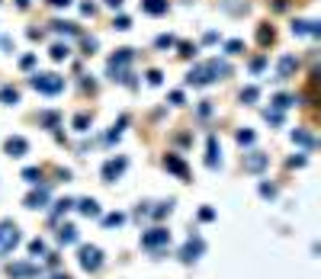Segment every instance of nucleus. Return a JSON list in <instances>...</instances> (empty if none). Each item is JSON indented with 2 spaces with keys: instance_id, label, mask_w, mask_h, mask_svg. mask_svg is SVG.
Wrapping results in <instances>:
<instances>
[{
  "instance_id": "1",
  "label": "nucleus",
  "mask_w": 321,
  "mask_h": 279,
  "mask_svg": "<svg viewBox=\"0 0 321 279\" xmlns=\"http://www.w3.org/2000/svg\"><path fill=\"white\" fill-rule=\"evenodd\" d=\"M231 74V64L228 61H219V58H209V61H199V64L189 67L186 74V87H209L215 81Z\"/></svg>"
},
{
  "instance_id": "2",
  "label": "nucleus",
  "mask_w": 321,
  "mask_h": 279,
  "mask_svg": "<svg viewBox=\"0 0 321 279\" xmlns=\"http://www.w3.org/2000/svg\"><path fill=\"white\" fill-rule=\"evenodd\" d=\"M135 61V48H116V55L109 58V64H106V74H109V81H119V84H129L132 87V74H129V64Z\"/></svg>"
},
{
  "instance_id": "3",
  "label": "nucleus",
  "mask_w": 321,
  "mask_h": 279,
  "mask_svg": "<svg viewBox=\"0 0 321 279\" xmlns=\"http://www.w3.org/2000/svg\"><path fill=\"white\" fill-rule=\"evenodd\" d=\"M29 87L39 93H45V97H58V93L65 90V77L61 74H51V71H36L29 77Z\"/></svg>"
},
{
  "instance_id": "4",
  "label": "nucleus",
  "mask_w": 321,
  "mask_h": 279,
  "mask_svg": "<svg viewBox=\"0 0 321 279\" xmlns=\"http://www.w3.org/2000/svg\"><path fill=\"white\" fill-rule=\"evenodd\" d=\"M170 247V231L164 228V225H154V228H148L142 234V250H148V254H164V250Z\"/></svg>"
},
{
  "instance_id": "5",
  "label": "nucleus",
  "mask_w": 321,
  "mask_h": 279,
  "mask_svg": "<svg viewBox=\"0 0 321 279\" xmlns=\"http://www.w3.org/2000/svg\"><path fill=\"white\" fill-rule=\"evenodd\" d=\"M77 263H81L84 273H100L103 263H106V257H103V250L97 244H81V247H77Z\"/></svg>"
},
{
  "instance_id": "6",
  "label": "nucleus",
  "mask_w": 321,
  "mask_h": 279,
  "mask_svg": "<svg viewBox=\"0 0 321 279\" xmlns=\"http://www.w3.org/2000/svg\"><path fill=\"white\" fill-rule=\"evenodd\" d=\"M20 241H23V234H20V225L16 222H0V257H10L16 247H20Z\"/></svg>"
},
{
  "instance_id": "7",
  "label": "nucleus",
  "mask_w": 321,
  "mask_h": 279,
  "mask_svg": "<svg viewBox=\"0 0 321 279\" xmlns=\"http://www.w3.org/2000/svg\"><path fill=\"white\" fill-rule=\"evenodd\" d=\"M206 254V241H203V234L199 231H189V238L183 241V247H180V263H196L199 257Z\"/></svg>"
},
{
  "instance_id": "8",
  "label": "nucleus",
  "mask_w": 321,
  "mask_h": 279,
  "mask_svg": "<svg viewBox=\"0 0 321 279\" xmlns=\"http://www.w3.org/2000/svg\"><path fill=\"white\" fill-rule=\"evenodd\" d=\"M4 273L10 279H36L42 269H39V263H32V260H13V263H7Z\"/></svg>"
},
{
  "instance_id": "9",
  "label": "nucleus",
  "mask_w": 321,
  "mask_h": 279,
  "mask_svg": "<svg viewBox=\"0 0 321 279\" xmlns=\"http://www.w3.org/2000/svg\"><path fill=\"white\" fill-rule=\"evenodd\" d=\"M125 167H129V158H125V154H116V158H109L106 164H103V170H100L103 183H116V180L125 173Z\"/></svg>"
},
{
  "instance_id": "10",
  "label": "nucleus",
  "mask_w": 321,
  "mask_h": 279,
  "mask_svg": "<svg viewBox=\"0 0 321 279\" xmlns=\"http://www.w3.org/2000/svg\"><path fill=\"white\" fill-rule=\"evenodd\" d=\"M48 199H51V186L48 183H39V186H32V193L23 199L26 208H48Z\"/></svg>"
},
{
  "instance_id": "11",
  "label": "nucleus",
  "mask_w": 321,
  "mask_h": 279,
  "mask_svg": "<svg viewBox=\"0 0 321 279\" xmlns=\"http://www.w3.org/2000/svg\"><path fill=\"white\" fill-rule=\"evenodd\" d=\"M241 167H244V173H264L267 167H270V154H264V151H247L244 161H241Z\"/></svg>"
},
{
  "instance_id": "12",
  "label": "nucleus",
  "mask_w": 321,
  "mask_h": 279,
  "mask_svg": "<svg viewBox=\"0 0 321 279\" xmlns=\"http://www.w3.org/2000/svg\"><path fill=\"white\" fill-rule=\"evenodd\" d=\"M206 167H209V170L222 167V145H219L215 135H209V145H206Z\"/></svg>"
},
{
  "instance_id": "13",
  "label": "nucleus",
  "mask_w": 321,
  "mask_h": 279,
  "mask_svg": "<svg viewBox=\"0 0 321 279\" xmlns=\"http://www.w3.org/2000/svg\"><path fill=\"white\" fill-rule=\"evenodd\" d=\"M4 151L10 154V158H26V154H29V142H26L23 135H10L4 142Z\"/></svg>"
},
{
  "instance_id": "14",
  "label": "nucleus",
  "mask_w": 321,
  "mask_h": 279,
  "mask_svg": "<svg viewBox=\"0 0 321 279\" xmlns=\"http://www.w3.org/2000/svg\"><path fill=\"white\" fill-rule=\"evenodd\" d=\"M296 71H299V58L296 55H283L280 64H276V81H289Z\"/></svg>"
},
{
  "instance_id": "15",
  "label": "nucleus",
  "mask_w": 321,
  "mask_h": 279,
  "mask_svg": "<svg viewBox=\"0 0 321 279\" xmlns=\"http://www.w3.org/2000/svg\"><path fill=\"white\" fill-rule=\"evenodd\" d=\"M74 208L84 215V219H100V215H103L100 202H97V199H90V196H87V199H74Z\"/></svg>"
},
{
  "instance_id": "16",
  "label": "nucleus",
  "mask_w": 321,
  "mask_h": 279,
  "mask_svg": "<svg viewBox=\"0 0 321 279\" xmlns=\"http://www.w3.org/2000/svg\"><path fill=\"white\" fill-rule=\"evenodd\" d=\"M292 36H311V39H318L321 36V23H315V20H296V23H292Z\"/></svg>"
},
{
  "instance_id": "17",
  "label": "nucleus",
  "mask_w": 321,
  "mask_h": 279,
  "mask_svg": "<svg viewBox=\"0 0 321 279\" xmlns=\"http://www.w3.org/2000/svg\"><path fill=\"white\" fill-rule=\"evenodd\" d=\"M164 167H167L173 177H180V180L189 177V167L183 164V158H180V154H167V158H164Z\"/></svg>"
},
{
  "instance_id": "18",
  "label": "nucleus",
  "mask_w": 321,
  "mask_h": 279,
  "mask_svg": "<svg viewBox=\"0 0 321 279\" xmlns=\"http://www.w3.org/2000/svg\"><path fill=\"white\" fill-rule=\"evenodd\" d=\"M292 142H296L299 148H305V151H315V145H318L308 128H292Z\"/></svg>"
},
{
  "instance_id": "19",
  "label": "nucleus",
  "mask_w": 321,
  "mask_h": 279,
  "mask_svg": "<svg viewBox=\"0 0 321 279\" xmlns=\"http://www.w3.org/2000/svg\"><path fill=\"white\" fill-rule=\"evenodd\" d=\"M55 238H58V244H61V247H71V244H77V238H81V234H77L74 225H61Z\"/></svg>"
},
{
  "instance_id": "20",
  "label": "nucleus",
  "mask_w": 321,
  "mask_h": 279,
  "mask_svg": "<svg viewBox=\"0 0 321 279\" xmlns=\"http://www.w3.org/2000/svg\"><path fill=\"white\" fill-rule=\"evenodd\" d=\"M167 0H142V10L145 13H148V16H164V13H167Z\"/></svg>"
},
{
  "instance_id": "21",
  "label": "nucleus",
  "mask_w": 321,
  "mask_h": 279,
  "mask_svg": "<svg viewBox=\"0 0 321 279\" xmlns=\"http://www.w3.org/2000/svg\"><path fill=\"white\" fill-rule=\"evenodd\" d=\"M170 212H173V199H164V202H158L154 208H148V215H151L154 222H161L164 215H170Z\"/></svg>"
},
{
  "instance_id": "22",
  "label": "nucleus",
  "mask_w": 321,
  "mask_h": 279,
  "mask_svg": "<svg viewBox=\"0 0 321 279\" xmlns=\"http://www.w3.org/2000/svg\"><path fill=\"white\" fill-rule=\"evenodd\" d=\"M302 97H292V93H276L273 97V109H289V106H296Z\"/></svg>"
},
{
  "instance_id": "23",
  "label": "nucleus",
  "mask_w": 321,
  "mask_h": 279,
  "mask_svg": "<svg viewBox=\"0 0 321 279\" xmlns=\"http://www.w3.org/2000/svg\"><path fill=\"white\" fill-rule=\"evenodd\" d=\"M0 103L4 106H16L20 103V90L16 87H0Z\"/></svg>"
},
{
  "instance_id": "24",
  "label": "nucleus",
  "mask_w": 321,
  "mask_h": 279,
  "mask_svg": "<svg viewBox=\"0 0 321 279\" xmlns=\"http://www.w3.org/2000/svg\"><path fill=\"white\" fill-rule=\"evenodd\" d=\"M71 208H74V199H58L55 208H51V222H55V219H61V215H68Z\"/></svg>"
},
{
  "instance_id": "25",
  "label": "nucleus",
  "mask_w": 321,
  "mask_h": 279,
  "mask_svg": "<svg viewBox=\"0 0 321 279\" xmlns=\"http://www.w3.org/2000/svg\"><path fill=\"white\" fill-rule=\"evenodd\" d=\"M125 219H129L125 212H109V215H103V225H106V228H122Z\"/></svg>"
},
{
  "instance_id": "26",
  "label": "nucleus",
  "mask_w": 321,
  "mask_h": 279,
  "mask_svg": "<svg viewBox=\"0 0 321 279\" xmlns=\"http://www.w3.org/2000/svg\"><path fill=\"white\" fill-rule=\"evenodd\" d=\"M58 122H61V116H58L55 109H45V112H39V125H45V128H55Z\"/></svg>"
},
{
  "instance_id": "27",
  "label": "nucleus",
  "mask_w": 321,
  "mask_h": 279,
  "mask_svg": "<svg viewBox=\"0 0 321 279\" xmlns=\"http://www.w3.org/2000/svg\"><path fill=\"white\" fill-rule=\"evenodd\" d=\"M273 39H276V32H273V26H260V29H257V42H260V45H273Z\"/></svg>"
},
{
  "instance_id": "28",
  "label": "nucleus",
  "mask_w": 321,
  "mask_h": 279,
  "mask_svg": "<svg viewBox=\"0 0 321 279\" xmlns=\"http://www.w3.org/2000/svg\"><path fill=\"white\" fill-rule=\"evenodd\" d=\"M51 29H55V32H61V36H77V32H81L74 23H65V20H55V23H51Z\"/></svg>"
},
{
  "instance_id": "29",
  "label": "nucleus",
  "mask_w": 321,
  "mask_h": 279,
  "mask_svg": "<svg viewBox=\"0 0 321 279\" xmlns=\"http://www.w3.org/2000/svg\"><path fill=\"white\" fill-rule=\"evenodd\" d=\"M23 180L29 183V186H39V183H42V167H26L23 170Z\"/></svg>"
},
{
  "instance_id": "30",
  "label": "nucleus",
  "mask_w": 321,
  "mask_h": 279,
  "mask_svg": "<svg viewBox=\"0 0 321 279\" xmlns=\"http://www.w3.org/2000/svg\"><path fill=\"white\" fill-rule=\"evenodd\" d=\"M90 122H93V119L87 116V112H77L71 125H74V132H90Z\"/></svg>"
},
{
  "instance_id": "31",
  "label": "nucleus",
  "mask_w": 321,
  "mask_h": 279,
  "mask_svg": "<svg viewBox=\"0 0 321 279\" xmlns=\"http://www.w3.org/2000/svg\"><path fill=\"white\" fill-rule=\"evenodd\" d=\"M48 55L55 58V61H65L68 55H71V48H68L65 42H55V45H51V51H48Z\"/></svg>"
},
{
  "instance_id": "32",
  "label": "nucleus",
  "mask_w": 321,
  "mask_h": 279,
  "mask_svg": "<svg viewBox=\"0 0 321 279\" xmlns=\"http://www.w3.org/2000/svg\"><path fill=\"white\" fill-rule=\"evenodd\" d=\"M29 254H32V257H45V254H48L45 241H42V238H32V241H29Z\"/></svg>"
},
{
  "instance_id": "33",
  "label": "nucleus",
  "mask_w": 321,
  "mask_h": 279,
  "mask_svg": "<svg viewBox=\"0 0 321 279\" xmlns=\"http://www.w3.org/2000/svg\"><path fill=\"white\" fill-rule=\"evenodd\" d=\"M257 100H260L257 87H244V90H241V103H244V106H250V103H257Z\"/></svg>"
},
{
  "instance_id": "34",
  "label": "nucleus",
  "mask_w": 321,
  "mask_h": 279,
  "mask_svg": "<svg viewBox=\"0 0 321 279\" xmlns=\"http://www.w3.org/2000/svg\"><path fill=\"white\" fill-rule=\"evenodd\" d=\"M235 138H238V145H241V148H250V145H254V142H257V135H254V132H250V128H241V132H238Z\"/></svg>"
},
{
  "instance_id": "35",
  "label": "nucleus",
  "mask_w": 321,
  "mask_h": 279,
  "mask_svg": "<svg viewBox=\"0 0 321 279\" xmlns=\"http://www.w3.org/2000/svg\"><path fill=\"white\" fill-rule=\"evenodd\" d=\"M257 189H260V196H264V199H276V193H280V189H276V183H267V180L260 183Z\"/></svg>"
},
{
  "instance_id": "36",
  "label": "nucleus",
  "mask_w": 321,
  "mask_h": 279,
  "mask_svg": "<svg viewBox=\"0 0 321 279\" xmlns=\"http://www.w3.org/2000/svg\"><path fill=\"white\" fill-rule=\"evenodd\" d=\"M264 119L270 122V125H283V109H273V106H270V109L264 112Z\"/></svg>"
},
{
  "instance_id": "37",
  "label": "nucleus",
  "mask_w": 321,
  "mask_h": 279,
  "mask_svg": "<svg viewBox=\"0 0 321 279\" xmlns=\"http://www.w3.org/2000/svg\"><path fill=\"white\" fill-rule=\"evenodd\" d=\"M241 51H244V42H241V39L225 42V55H241Z\"/></svg>"
},
{
  "instance_id": "38",
  "label": "nucleus",
  "mask_w": 321,
  "mask_h": 279,
  "mask_svg": "<svg viewBox=\"0 0 321 279\" xmlns=\"http://www.w3.org/2000/svg\"><path fill=\"white\" fill-rule=\"evenodd\" d=\"M112 29H119V32H125V29H132V20H129V16H122L119 13L116 20H112Z\"/></svg>"
},
{
  "instance_id": "39",
  "label": "nucleus",
  "mask_w": 321,
  "mask_h": 279,
  "mask_svg": "<svg viewBox=\"0 0 321 279\" xmlns=\"http://www.w3.org/2000/svg\"><path fill=\"white\" fill-rule=\"evenodd\" d=\"M154 45H158V48H173V45H177V39L167 32V36H158V39H154Z\"/></svg>"
},
{
  "instance_id": "40",
  "label": "nucleus",
  "mask_w": 321,
  "mask_h": 279,
  "mask_svg": "<svg viewBox=\"0 0 321 279\" xmlns=\"http://www.w3.org/2000/svg\"><path fill=\"white\" fill-rule=\"evenodd\" d=\"M196 219H199V222H215V208H212V205H203Z\"/></svg>"
},
{
  "instance_id": "41",
  "label": "nucleus",
  "mask_w": 321,
  "mask_h": 279,
  "mask_svg": "<svg viewBox=\"0 0 321 279\" xmlns=\"http://www.w3.org/2000/svg\"><path fill=\"white\" fill-rule=\"evenodd\" d=\"M264 67H267V58H264V55H257L254 61H250V71H254V74H260Z\"/></svg>"
},
{
  "instance_id": "42",
  "label": "nucleus",
  "mask_w": 321,
  "mask_h": 279,
  "mask_svg": "<svg viewBox=\"0 0 321 279\" xmlns=\"http://www.w3.org/2000/svg\"><path fill=\"white\" fill-rule=\"evenodd\" d=\"M209 116H212V103L203 100V103H199V119H209Z\"/></svg>"
},
{
  "instance_id": "43",
  "label": "nucleus",
  "mask_w": 321,
  "mask_h": 279,
  "mask_svg": "<svg viewBox=\"0 0 321 279\" xmlns=\"http://www.w3.org/2000/svg\"><path fill=\"white\" fill-rule=\"evenodd\" d=\"M180 55H183V58H193V55H196V45H189V42H180Z\"/></svg>"
},
{
  "instance_id": "44",
  "label": "nucleus",
  "mask_w": 321,
  "mask_h": 279,
  "mask_svg": "<svg viewBox=\"0 0 321 279\" xmlns=\"http://www.w3.org/2000/svg\"><path fill=\"white\" fill-rule=\"evenodd\" d=\"M32 64H36V55H23V58H20V67H23V71H29Z\"/></svg>"
},
{
  "instance_id": "45",
  "label": "nucleus",
  "mask_w": 321,
  "mask_h": 279,
  "mask_svg": "<svg viewBox=\"0 0 321 279\" xmlns=\"http://www.w3.org/2000/svg\"><path fill=\"white\" fill-rule=\"evenodd\" d=\"M97 45H100V42H97V39H90V36H87V39H84V48H87V51H84V55H93V48H97Z\"/></svg>"
},
{
  "instance_id": "46",
  "label": "nucleus",
  "mask_w": 321,
  "mask_h": 279,
  "mask_svg": "<svg viewBox=\"0 0 321 279\" xmlns=\"http://www.w3.org/2000/svg\"><path fill=\"white\" fill-rule=\"evenodd\" d=\"M81 13H84V16H93V13H97V4H90V0L81 4Z\"/></svg>"
},
{
  "instance_id": "47",
  "label": "nucleus",
  "mask_w": 321,
  "mask_h": 279,
  "mask_svg": "<svg viewBox=\"0 0 321 279\" xmlns=\"http://www.w3.org/2000/svg\"><path fill=\"white\" fill-rule=\"evenodd\" d=\"M74 0H48V7H55V10H65V7H71Z\"/></svg>"
},
{
  "instance_id": "48",
  "label": "nucleus",
  "mask_w": 321,
  "mask_h": 279,
  "mask_svg": "<svg viewBox=\"0 0 321 279\" xmlns=\"http://www.w3.org/2000/svg\"><path fill=\"white\" fill-rule=\"evenodd\" d=\"M270 7H273V10H276V13H283V10H289V0H273V4H270Z\"/></svg>"
},
{
  "instance_id": "49",
  "label": "nucleus",
  "mask_w": 321,
  "mask_h": 279,
  "mask_svg": "<svg viewBox=\"0 0 321 279\" xmlns=\"http://www.w3.org/2000/svg\"><path fill=\"white\" fill-rule=\"evenodd\" d=\"M161 81H164V74H161V71H148V84H154V87H158Z\"/></svg>"
},
{
  "instance_id": "50",
  "label": "nucleus",
  "mask_w": 321,
  "mask_h": 279,
  "mask_svg": "<svg viewBox=\"0 0 321 279\" xmlns=\"http://www.w3.org/2000/svg\"><path fill=\"white\" fill-rule=\"evenodd\" d=\"M170 103H173V106H183V93L173 90V93H170Z\"/></svg>"
},
{
  "instance_id": "51",
  "label": "nucleus",
  "mask_w": 321,
  "mask_h": 279,
  "mask_svg": "<svg viewBox=\"0 0 321 279\" xmlns=\"http://www.w3.org/2000/svg\"><path fill=\"white\" fill-rule=\"evenodd\" d=\"M289 167H305V154H299V158H289Z\"/></svg>"
},
{
  "instance_id": "52",
  "label": "nucleus",
  "mask_w": 321,
  "mask_h": 279,
  "mask_svg": "<svg viewBox=\"0 0 321 279\" xmlns=\"http://www.w3.org/2000/svg\"><path fill=\"white\" fill-rule=\"evenodd\" d=\"M106 7H112V10H119V7H122V0H106Z\"/></svg>"
},
{
  "instance_id": "53",
  "label": "nucleus",
  "mask_w": 321,
  "mask_h": 279,
  "mask_svg": "<svg viewBox=\"0 0 321 279\" xmlns=\"http://www.w3.org/2000/svg\"><path fill=\"white\" fill-rule=\"evenodd\" d=\"M48 279H71L68 273H55V276H48Z\"/></svg>"
},
{
  "instance_id": "54",
  "label": "nucleus",
  "mask_w": 321,
  "mask_h": 279,
  "mask_svg": "<svg viewBox=\"0 0 321 279\" xmlns=\"http://www.w3.org/2000/svg\"><path fill=\"white\" fill-rule=\"evenodd\" d=\"M16 7H23V10H26V7H29V0H16Z\"/></svg>"
}]
</instances>
